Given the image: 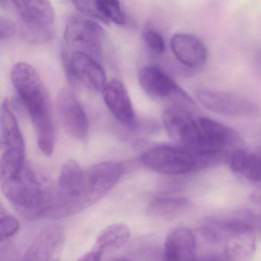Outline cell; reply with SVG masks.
<instances>
[{
	"instance_id": "1",
	"label": "cell",
	"mask_w": 261,
	"mask_h": 261,
	"mask_svg": "<svg viewBox=\"0 0 261 261\" xmlns=\"http://www.w3.org/2000/svg\"><path fill=\"white\" fill-rule=\"evenodd\" d=\"M11 81L18 98L34 125L39 149L44 155L50 156L54 151L56 134L46 87L36 70L22 62L13 66Z\"/></svg>"
},
{
	"instance_id": "2",
	"label": "cell",
	"mask_w": 261,
	"mask_h": 261,
	"mask_svg": "<svg viewBox=\"0 0 261 261\" xmlns=\"http://www.w3.org/2000/svg\"><path fill=\"white\" fill-rule=\"evenodd\" d=\"M200 236L207 247L218 251L223 261H250L255 251L251 212L241 211L229 218H212L200 227Z\"/></svg>"
},
{
	"instance_id": "3",
	"label": "cell",
	"mask_w": 261,
	"mask_h": 261,
	"mask_svg": "<svg viewBox=\"0 0 261 261\" xmlns=\"http://www.w3.org/2000/svg\"><path fill=\"white\" fill-rule=\"evenodd\" d=\"M229 157L173 145H158L145 150L141 161L148 169L164 175H186L228 163Z\"/></svg>"
},
{
	"instance_id": "4",
	"label": "cell",
	"mask_w": 261,
	"mask_h": 261,
	"mask_svg": "<svg viewBox=\"0 0 261 261\" xmlns=\"http://www.w3.org/2000/svg\"><path fill=\"white\" fill-rule=\"evenodd\" d=\"M1 189L15 209L30 219L48 217L56 193L48 180L29 166L19 178L1 183Z\"/></svg>"
},
{
	"instance_id": "5",
	"label": "cell",
	"mask_w": 261,
	"mask_h": 261,
	"mask_svg": "<svg viewBox=\"0 0 261 261\" xmlns=\"http://www.w3.org/2000/svg\"><path fill=\"white\" fill-rule=\"evenodd\" d=\"M16 10L24 36L30 42L42 43L53 36L55 11L51 3L45 0H15Z\"/></svg>"
},
{
	"instance_id": "6",
	"label": "cell",
	"mask_w": 261,
	"mask_h": 261,
	"mask_svg": "<svg viewBox=\"0 0 261 261\" xmlns=\"http://www.w3.org/2000/svg\"><path fill=\"white\" fill-rule=\"evenodd\" d=\"M142 88L149 95L167 101L168 105L182 107L195 111L196 105L192 97L166 71L156 66L143 67L138 73Z\"/></svg>"
},
{
	"instance_id": "7",
	"label": "cell",
	"mask_w": 261,
	"mask_h": 261,
	"mask_svg": "<svg viewBox=\"0 0 261 261\" xmlns=\"http://www.w3.org/2000/svg\"><path fill=\"white\" fill-rule=\"evenodd\" d=\"M199 116L195 111L182 107L166 106L163 112L165 129L178 146L200 152L201 130Z\"/></svg>"
},
{
	"instance_id": "8",
	"label": "cell",
	"mask_w": 261,
	"mask_h": 261,
	"mask_svg": "<svg viewBox=\"0 0 261 261\" xmlns=\"http://www.w3.org/2000/svg\"><path fill=\"white\" fill-rule=\"evenodd\" d=\"M64 37L72 51H80L101 60L103 30L94 21L76 15L71 16L65 24Z\"/></svg>"
},
{
	"instance_id": "9",
	"label": "cell",
	"mask_w": 261,
	"mask_h": 261,
	"mask_svg": "<svg viewBox=\"0 0 261 261\" xmlns=\"http://www.w3.org/2000/svg\"><path fill=\"white\" fill-rule=\"evenodd\" d=\"M195 97L209 111L222 115L248 118L259 113V107L254 102L231 93L201 88L195 91Z\"/></svg>"
},
{
	"instance_id": "10",
	"label": "cell",
	"mask_w": 261,
	"mask_h": 261,
	"mask_svg": "<svg viewBox=\"0 0 261 261\" xmlns=\"http://www.w3.org/2000/svg\"><path fill=\"white\" fill-rule=\"evenodd\" d=\"M201 130L200 152L219 154L230 157V154L241 149L242 140L232 128L208 117H198Z\"/></svg>"
},
{
	"instance_id": "11",
	"label": "cell",
	"mask_w": 261,
	"mask_h": 261,
	"mask_svg": "<svg viewBox=\"0 0 261 261\" xmlns=\"http://www.w3.org/2000/svg\"><path fill=\"white\" fill-rule=\"evenodd\" d=\"M63 61L70 80L80 82L91 91L105 89L106 73L99 61L80 51L64 53Z\"/></svg>"
},
{
	"instance_id": "12",
	"label": "cell",
	"mask_w": 261,
	"mask_h": 261,
	"mask_svg": "<svg viewBox=\"0 0 261 261\" xmlns=\"http://www.w3.org/2000/svg\"><path fill=\"white\" fill-rule=\"evenodd\" d=\"M56 108L67 132L75 138L85 140L88 135V117L75 94L66 88L61 90L58 94Z\"/></svg>"
},
{
	"instance_id": "13",
	"label": "cell",
	"mask_w": 261,
	"mask_h": 261,
	"mask_svg": "<svg viewBox=\"0 0 261 261\" xmlns=\"http://www.w3.org/2000/svg\"><path fill=\"white\" fill-rule=\"evenodd\" d=\"M65 241L63 227L50 226L36 237L22 261H59Z\"/></svg>"
},
{
	"instance_id": "14",
	"label": "cell",
	"mask_w": 261,
	"mask_h": 261,
	"mask_svg": "<svg viewBox=\"0 0 261 261\" xmlns=\"http://www.w3.org/2000/svg\"><path fill=\"white\" fill-rule=\"evenodd\" d=\"M103 100L116 120L125 127L134 129L136 126V114L127 90L119 80L107 84L102 91Z\"/></svg>"
},
{
	"instance_id": "15",
	"label": "cell",
	"mask_w": 261,
	"mask_h": 261,
	"mask_svg": "<svg viewBox=\"0 0 261 261\" xmlns=\"http://www.w3.org/2000/svg\"><path fill=\"white\" fill-rule=\"evenodd\" d=\"M0 146L2 157L25 159L23 137L7 100H4L1 106Z\"/></svg>"
},
{
	"instance_id": "16",
	"label": "cell",
	"mask_w": 261,
	"mask_h": 261,
	"mask_svg": "<svg viewBox=\"0 0 261 261\" xmlns=\"http://www.w3.org/2000/svg\"><path fill=\"white\" fill-rule=\"evenodd\" d=\"M171 48L176 59L188 68H199L207 62V47L194 35L175 34L171 39Z\"/></svg>"
},
{
	"instance_id": "17",
	"label": "cell",
	"mask_w": 261,
	"mask_h": 261,
	"mask_svg": "<svg viewBox=\"0 0 261 261\" xmlns=\"http://www.w3.org/2000/svg\"><path fill=\"white\" fill-rule=\"evenodd\" d=\"M196 253V238L192 230L177 227L165 241L162 261H195Z\"/></svg>"
},
{
	"instance_id": "18",
	"label": "cell",
	"mask_w": 261,
	"mask_h": 261,
	"mask_svg": "<svg viewBox=\"0 0 261 261\" xmlns=\"http://www.w3.org/2000/svg\"><path fill=\"white\" fill-rule=\"evenodd\" d=\"M191 206L192 203L187 198H159L149 204L147 214L152 218L170 219L184 215Z\"/></svg>"
},
{
	"instance_id": "19",
	"label": "cell",
	"mask_w": 261,
	"mask_h": 261,
	"mask_svg": "<svg viewBox=\"0 0 261 261\" xmlns=\"http://www.w3.org/2000/svg\"><path fill=\"white\" fill-rule=\"evenodd\" d=\"M130 236V230L124 224H114L105 227L97 235L94 250L103 253L124 245Z\"/></svg>"
},
{
	"instance_id": "20",
	"label": "cell",
	"mask_w": 261,
	"mask_h": 261,
	"mask_svg": "<svg viewBox=\"0 0 261 261\" xmlns=\"http://www.w3.org/2000/svg\"><path fill=\"white\" fill-rule=\"evenodd\" d=\"M97 7L105 19L117 25H126L127 17L118 1H97Z\"/></svg>"
},
{
	"instance_id": "21",
	"label": "cell",
	"mask_w": 261,
	"mask_h": 261,
	"mask_svg": "<svg viewBox=\"0 0 261 261\" xmlns=\"http://www.w3.org/2000/svg\"><path fill=\"white\" fill-rule=\"evenodd\" d=\"M143 39L149 49L156 55H163L166 50L164 39L160 33L152 27H147L143 30Z\"/></svg>"
},
{
	"instance_id": "22",
	"label": "cell",
	"mask_w": 261,
	"mask_h": 261,
	"mask_svg": "<svg viewBox=\"0 0 261 261\" xmlns=\"http://www.w3.org/2000/svg\"><path fill=\"white\" fill-rule=\"evenodd\" d=\"M19 223L18 220L11 215H1L0 221V238L1 241L10 239L14 236L19 230Z\"/></svg>"
},
{
	"instance_id": "23",
	"label": "cell",
	"mask_w": 261,
	"mask_h": 261,
	"mask_svg": "<svg viewBox=\"0 0 261 261\" xmlns=\"http://www.w3.org/2000/svg\"><path fill=\"white\" fill-rule=\"evenodd\" d=\"M73 4L75 6L79 11L84 14L97 19L105 24H109L105 16L102 15L97 5V1H74Z\"/></svg>"
},
{
	"instance_id": "24",
	"label": "cell",
	"mask_w": 261,
	"mask_h": 261,
	"mask_svg": "<svg viewBox=\"0 0 261 261\" xmlns=\"http://www.w3.org/2000/svg\"><path fill=\"white\" fill-rule=\"evenodd\" d=\"M16 33V27L12 21L6 19L4 16H0V39L11 38Z\"/></svg>"
},
{
	"instance_id": "25",
	"label": "cell",
	"mask_w": 261,
	"mask_h": 261,
	"mask_svg": "<svg viewBox=\"0 0 261 261\" xmlns=\"http://www.w3.org/2000/svg\"><path fill=\"white\" fill-rule=\"evenodd\" d=\"M102 253L96 250H91L82 255L77 261H100Z\"/></svg>"
},
{
	"instance_id": "26",
	"label": "cell",
	"mask_w": 261,
	"mask_h": 261,
	"mask_svg": "<svg viewBox=\"0 0 261 261\" xmlns=\"http://www.w3.org/2000/svg\"><path fill=\"white\" fill-rule=\"evenodd\" d=\"M253 64H254L256 72L257 73L258 75L261 79V51H258L255 54Z\"/></svg>"
},
{
	"instance_id": "27",
	"label": "cell",
	"mask_w": 261,
	"mask_h": 261,
	"mask_svg": "<svg viewBox=\"0 0 261 261\" xmlns=\"http://www.w3.org/2000/svg\"><path fill=\"white\" fill-rule=\"evenodd\" d=\"M253 229H257L258 231L261 233V215H255L253 222Z\"/></svg>"
},
{
	"instance_id": "28",
	"label": "cell",
	"mask_w": 261,
	"mask_h": 261,
	"mask_svg": "<svg viewBox=\"0 0 261 261\" xmlns=\"http://www.w3.org/2000/svg\"><path fill=\"white\" fill-rule=\"evenodd\" d=\"M251 200L256 204H261V189L253 192L251 196Z\"/></svg>"
},
{
	"instance_id": "29",
	"label": "cell",
	"mask_w": 261,
	"mask_h": 261,
	"mask_svg": "<svg viewBox=\"0 0 261 261\" xmlns=\"http://www.w3.org/2000/svg\"><path fill=\"white\" fill-rule=\"evenodd\" d=\"M195 261H223L221 260V259H217V258L213 257H204L201 258V259H197Z\"/></svg>"
},
{
	"instance_id": "30",
	"label": "cell",
	"mask_w": 261,
	"mask_h": 261,
	"mask_svg": "<svg viewBox=\"0 0 261 261\" xmlns=\"http://www.w3.org/2000/svg\"><path fill=\"white\" fill-rule=\"evenodd\" d=\"M113 261H131V260H129V259H116Z\"/></svg>"
}]
</instances>
